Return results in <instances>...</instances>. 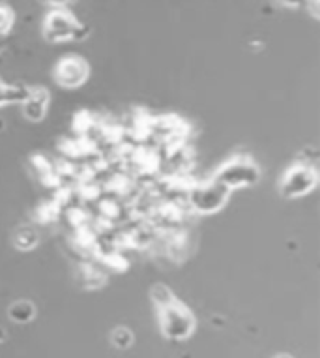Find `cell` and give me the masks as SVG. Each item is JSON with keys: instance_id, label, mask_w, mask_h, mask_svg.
Returning a JSON list of instances; mask_svg holds the SVG:
<instances>
[{"instance_id": "e0dca14e", "label": "cell", "mask_w": 320, "mask_h": 358, "mask_svg": "<svg viewBox=\"0 0 320 358\" xmlns=\"http://www.w3.org/2000/svg\"><path fill=\"white\" fill-rule=\"evenodd\" d=\"M6 2L8 0H0V6H6Z\"/></svg>"}, {"instance_id": "3957f363", "label": "cell", "mask_w": 320, "mask_h": 358, "mask_svg": "<svg viewBox=\"0 0 320 358\" xmlns=\"http://www.w3.org/2000/svg\"><path fill=\"white\" fill-rule=\"evenodd\" d=\"M90 34L87 24L79 23L68 10H52L43 23V36L49 43L85 40Z\"/></svg>"}, {"instance_id": "30bf717a", "label": "cell", "mask_w": 320, "mask_h": 358, "mask_svg": "<svg viewBox=\"0 0 320 358\" xmlns=\"http://www.w3.org/2000/svg\"><path fill=\"white\" fill-rule=\"evenodd\" d=\"M150 296L152 300H154V304H156L157 310H163L165 306L173 304V302L176 300L175 293H173L167 285H163V283H157V285H154L150 291Z\"/></svg>"}, {"instance_id": "7c38bea8", "label": "cell", "mask_w": 320, "mask_h": 358, "mask_svg": "<svg viewBox=\"0 0 320 358\" xmlns=\"http://www.w3.org/2000/svg\"><path fill=\"white\" fill-rule=\"evenodd\" d=\"M15 17L8 6H0V36H6L13 29Z\"/></svg>"}, {"instance_id": "8992f818", "label": "cell", "mask_w": 320, "mask_h": 358, "mask_svg": "<svg viewBox=\"0 0 320 358\" xmlns=\"http://www.w3.org/2000/svg\"><path fill=\"white\" fill-rule=\"evenodd\" d=\"M90 76V68H88L87 60L81 57H64L60 60L57 68H54V79L60 87L64 88H79L87 83Z\"/></svg>"}, {"instance_id": "277c9868", "label": "cell", "mask_w": 320, "mask_h": 358, "mask_svg": "<svg viewBox=\"0 0 320 358\" xmlns=\"http://www.w3.org/2000/svg\"><path fill=\"white\" fill-rule=\"evenodd\" d=\"M228 197H231V192L212 178L208 182L195 184L187 192V205L191 206L193 212L210 216V214L223 210L228 203Z\"/></svg>"}, {"instance_id": "7a4b0ae2", "label": "cell", "mask_w": 320, "mask_h": 358, "mask_svg": "<svg viewBox=\"0 0 320 358\" xmlns=\"http://www.w3.org/2000/svg\"><path fill=\"white\" fill-rule=\"evenodd\" d=\"M157 313H159V329L167 340L184 341L191 338L195 332V327H197L195 315L178 300L165 306L163 310H157Z\"/></svg>"}, {"instance_id": "2e32d148", "label": "cell", "mask_w": 320, "mask_h": 358, "mask_svg": "<svg viewBox=\"0 0 320 358\" xmlns=\"http://www.w3.org/2000/svg\"><path fill=\"white\" fill-rule=\"evenodd\" d=\"M274 358H292L291 355H277V357H274Z\"/></svg>"}, {"instance_id": "9a60e30c", "label": "cell", "mask_w": 320, "mask_h": 358, "mask_svg": "<svg viewBox=\"0 0 320 358\" xmlns=\"http://www.w3.org/2000/svg\"><path fill=\"white\" fill-rule=\"evenodd\" d=\"M8 340V334L6 332H4V329H2V327H0V343H4V341Z\"/></svg>"}, {"instance_id": "ba28073f", "label": "cell", "mask_w": 320, "mask_h": 358, "mask_svg": "<svg viewBox=\"0 0 320 358\" xmlns=\"http://www.w3.org/2000/svg\"><path fill=\"white\" fill-rule=\"evenodd\" d=\"M27 94H29V88L23 85L0 83V109L4 106H21Z\"/></svg>"}, {"instance_id": "6da1fadb", "label": "cell", "mask_w": 320, "mask_h": 358, "mask_svg": "<svg viewBox=\"0 0 320 358\" xmlns=\"http://www.w3.org/2000/svg\"><path fill=\"white\" fill-rule=\"evenodd\" d=\"M214 180L221 184L223 188H227L228 192L253 188L261 180V169L247 156H234L216 171Z\"/></svg>"}, {"instance_id": "8fae6325", "label": "cell", "mask_w": 320, "mask_h": 358, "mask_svg": "<svg viewBox=\"0 0 320 358\" xmlns=\"http://www.w3.org/2000/svg\"><path fill=\"white\" fill-rule=\"evenodd\" d=\"M111 341L117 349H129V347L133 345L135 336L133 332L129 329H126V327H118V329L112 330Z\"/></svg>"}, {"instance_id": "5b68a950", "label": "cell", "mask_w": 320, "mask_h": 358, "mask_svg": "<svg viewBox=\"0 0 320 358\" xmlns=\"http://www.w3.org/2000/svg\"><path fill=\"white\" fill-rule=\"evenodd\" d=\"M319 184V173L313 165L298 164L292 165L281 178L279 192L286 199H300L305 195L313 194Z\"/></svg>"}, {"instance_id": "52a82bcc", "label": "cell", "mask_w": 320, "mask_h": 358, "mask_svg": "<svg viewBox=\"0 0 320 358\" xmlns=\"http://www.w3.org/2000/svg\"><path fill=\"white\" fill-rule=\"evenodd\" d=\"M51 96L45 88H29V94L21 103V113L29 122H41L49 113Z\"/></svg>"}, {"instance_id": "9c48e42d", "label": "cell", "mask_w": 320, "mask_h": 358, "mask_svg": "<svg viewBox=\"0 0 320 358\" xmlns=\"http://www.w3.org/2000/svg\"><path fill=\"white\" fill-rule=\"evenodd\" d=\"M8 315H10L13 323L27 324L36 317V306L30 300H17V302H13L10 306Z\"/></svg>"}, {"instance_id": "5bb4252c", "label": "cell", "mask_w": 320, "mask_h": 358, "mask_svg": "<svg viewBox=\"0 0 320 358\" xmlns=\"http://www.w3.org/2000/svg\"><path fill=\"white\" fill-rule=\"evenodd\" d=\"M43 4H47V6H51L52 10H66L68 6H71L75 0H41Z\"/></svg>"}, {"instance_id": "4fadbf2b", "label": "cell", "mask_w": 320, "mask_h": 358, "mask_svg": "<svg viewBox=\"0 0 320 358\" xmlns=\"http://www.w3.org/2000/svg\"><path fill=\"white\" fill-rule=\"evenodd\" d=\"M281 6L286 8H313V13H319V0H279Z\"/></svg>"}]
</instances>
